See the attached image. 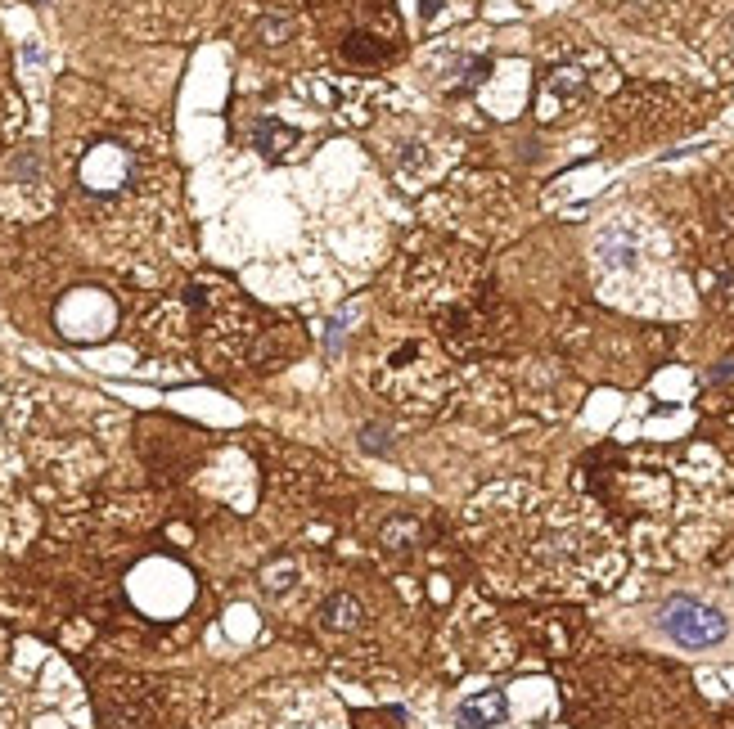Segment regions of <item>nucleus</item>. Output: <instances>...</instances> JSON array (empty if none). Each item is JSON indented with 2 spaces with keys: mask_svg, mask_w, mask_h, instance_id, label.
<instances>
[{
  "mask_svg": "<svg viewBox=\"0 0 734 729\" xmlns=\"http://www.w3.org/2000/svg\"><path fill=\"white\" fill-rule=\"evenodd\" d=\"M658 630L671 639L676 648H721L730 639V617H725L716 603L698 599V594H671L658 608Z\"/></svg>",
  "mask_w": 734,
  "mask_h": 729,
  "instance_id": "obj_1",
  "label": "nucleus"
},
{
  "mask_svg": "<svg viewBox=\"0 0 734 729\" xmlns=\"http://www.w3.org/2000/svg\"><path fill=\"white\" fill-rule=\"evenodd\" d=\"M509 716V702L500 689H482L469 693V698L455 702V725L460 729H491V725H505Z\"/></svg>",
  "mask_w": 734,
  "mask_h": 729,
  "instance_id": "obj_2",
  "label": "nucleus"
},
{
  "mask_svg": "<svg viewBox=\"0 0 734 729\" xmlns=\"http://www.w3.org/2000/svg\"><path fill=\"white\" fill-rule=\"evenodd\" d=\"M122 176H127V153L113 149V144H100L82 167V180L91 189H113V185H122Z\"/></svg>",
  "mask_w": 734,
  "mask_h": 729,
  "instance_id": "obj_3",
  "label": "nucleus"
},
{
  "mask_svg": "<svg viewBox=\"0 0 734 729\" xmlns=\"http://www.w3.org/2000/svg\"><path fill=\"white\" fill-rule=\"evenodd\" d=\"M356 621H361V603H356L352 594H334V599L320 608V626L325 630H352Z\"/></svg>",
  "mask_w": 734,
  "mask_h": 729,
  "instance_id": "obj_4",
  "label": "nucleus"
},
{
  "mask_svg": "<svg viewBox=\"0 0 734 729\" xmlns=\"http://www.w3.org/2000/svg\"><path fill=\"white\" fill-rule=\"evenodd\" d=\"M257 144H262V153H280L275 144H293V131L266 117V122H257Z\"/></svg>",
  "mask_w": 734,
  "mask_h": 729,
  "instance_id": "obj_5",
  "label": "nucleus"
}]
</instances>
